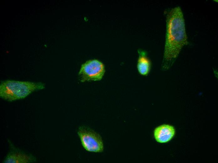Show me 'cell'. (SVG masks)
Returning <instances> with one entry per match:
<instances>
[{
	"label": "cell",
	"instance_id": "1",
	"mask_svg": "<svg viewBox=\"0 0 218 163\" xmlns=\"http://www.w3.org/2000/svg\"><path fill=\"white\" fill-rule=\"evenodd\" d=\"M166 33L161 69H169L183 47L188 44L185 20L181 8L176 7L166 13Z\"/></svg>",
	"mask_w": 218,
	"mask_h": 163
},
{
	"label": "cell",
	"instance_id": "2",
	"mask_svg": "<svg viewBox=\"0 0 218 163\" xmlns=\"http://www.w3.org/2000/svg\"><path fill=\"white\" fill-rule=\"evenodd\" d=\"M41 82L7 80L0 85V96L8 101L23 99L34 92L44 88Z\"/></svg>",
	"mask_w": 218,
	"mask_h": 163
},
{
	"label": "cell",
	"instance_id": "3",
	"mask_svg": "<svg viewBox=\"0 0 218 163\" xmlns=\"http://www.w3.org/2000/svg\"><path fill=\"white\" fill-rule=\"evenodd\" d=\"M81 144L87 151L101 152L103 151L104 145L100 134L90 128L85 126H80L78 131Z\"/></svg>",
	"mask_w": 218,
	"mask_h": 163
},
{
	"label": "cell",
	"instance_id": "4",
	"mask_svg": "<svg viewBox=\"0 0 218 163\" xmlns=\"http://www.w3.org/2000/svg\"><path fill=\"white\" fill-rule=\"evenodd\" d=\"M105 72L104 65L97 59L89 60L81 66L79 76L80 81H97L101 80Z\"/></svg>",
	"mask_w": 218,
	"mask_h": 163
},
{
	"label": "cell",
	"instance_id": "5",
	"mask_svg": "<svg viewBox=\"0 0 218 163\" xmlns=\"http://www.w3.org/2000/svg\"><path fill=\"white\" fill-rule=\"evenodd\" d=\"M10 151L3 161L4 163H29L36 162V158L31 154L26 153L17 149L9 140Z\"/></svg>",
	"mask_w": 218,
	"mask_h": 163
},
{
	"label": "cell",
	"instance_id": "6",
	"mask_svg": "<svg viewBox=\"0 0 218 163\" xmlns=\"http://www.w3.org/2000/svg\"><path fill=\"white\" fill-rule=\"evenodd\" d=\"M137 52L138 55L137 63L138 71L141 75L147 76L151 70V61L146 50L140 48L138 49Z\"/></svg>",
	"mask_w": 218,
	"mask_h": 163
},
{
	"label": "cell",
	"instance_id": "7",
	"mask_svg": "<svg viewBox=\"0 0 218 163\" xmlns=\"http://www.w3.org/2000/svg\"><path fill=\"white\" fill-rule=\"evenodd\" d=\"M175 134L173 126L168 124L160 125L154 130V135L156 140L160 143H165L169 141Z\"/></svg>",
	"mask_w": 218,
	"mask_h": 163
}]
</instances>
